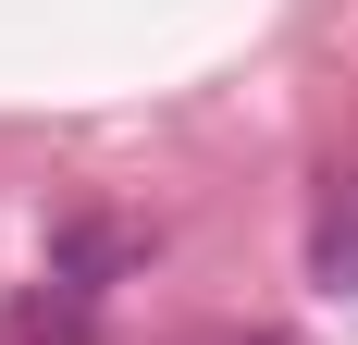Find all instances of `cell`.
<instances>
[{
    "instance_id": "cell-3",
    "label": "cell",
    "mask_w": 358,
    "mask_h": 345,
    "mask_svg": "<svg viewBox=\"0 0 358 345\" xmlns=\"http://www.w3.org/2000/svg\"><path fill=\"white\" fill-rule=\"evenodd\" d=\"M309 284L358 296V172H322V210H309Z\"/></svg>"
},
{
    "instance_id": "cell-2",
    "label": "cell",
    "mask_w": 358,
    "mask_h": 345,
    "mask_svg": "<svg viewBox=\"0 0 358 345\" xmlns=\"http://www.w3.org/2000/svg\"><path fill=\"white\" fill-rule=\"evenodd\" d=\"M124 259H148V235H136V222H111V210H74L62 235H50V272L87 284V296H111V272H124Z\"/></svg>"
},
{
    "instance_id": "cell-1",
    "label": "cell",
    "mask_w": 358,
    "mask_h": 345,
    "mask_svg": "<svg viewBox=\"0 0 358 345\" xmlns=\"http://www.w3.org/2000/svg\"><path fill=\"white\" fill-rule=\"evenodd\" d=\"M0 345H99V296L62 284V272L13 284V296H0Z\"/></svg>"
}]
</instances>
